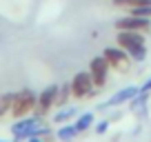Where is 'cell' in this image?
I'll return each instance as SVG.
<instances>
[{
  "label": "cell",
  "mask_w": 151,
  "mask_h": 142,
  "mask_svg": "<svg viewBox=\"0 0 151 142\" xmlns=\"http://www.w3.org/2000/svg\"><path fill=\"white\" fill-rule=\"evenodd\" d=\"M38 104V93L31 89H20V91H14V104H11V118L18 120V118H24L29 115Z\"/></svg>",
  "instance_id": "obj_1"
},
{
  "label": "cell",
  "mask_w": 151,
  "mask_h": 142,
  "mask_svg": "<svg viewBox=\"0 0 151 142\" xmlns=\"http://www.w3.org/2000/svg\"><path fill=\"white\" fill-rule=\"evenodd\" d=\"M100 91L102 89H98V87L93 85L89 71H78V73H73V78H71V93H73L76 100H89V98H93V95H98Z\"/></svg>",
  "instance_id": "obj_2"
},
{
  "label": "cell",
  "mask_w": 151,
  "mask_h": 142,
  "mask_svg": "<svg viewBox=\"0 0 151 142\" xmlns=\"http://www.w3.org/2000/svg\"><path fill=\"white\" fill-rule=\"evenodd\" d=\"M42 124H45L42 118H40V115H36V113H33V118L24 115V118L14 120V124H11V138H14V140H11V142H24L27 138L36 136L38 129L42 127Z\"/></svg>",
  "instance_id": "obj_3"
},
{
  "label": "cell",
  "mask_w": 151,
  "mask_h": 142,
  "mask_svg": "<svg viewBox=\"0 0 151 142\" xmlns=\"http://www.w3.org/2000/svg\"><path fill=\"white\" fill-rule=\"evenodd\" d=\"M102 56L107 58L109 67H111L113 71H118V73H127L129 69H131V56H129L127 51H124L122 47H104L102 49Z\"/></svg>",
  "instance_id": "obj_4"
},
{
  "label": "cell",
  "mask_w": 151,
  "mask_h": 142,
  "mask_svg": "<svg viewBox=\"0 0 151 142\" xmlns=\"http://www.w3.org/2000/svg\"><path fill=\"white\" fill-rule=\"evenodd\" d=\"M113 27H116V31H151V18H140V16H122V18H116V22H113Z\"/></svg>",
  "instance_id": "obj_5"
},
{
  "label": "cell",
  "mask_w": 151,
  "mask_h": 142,
  "mask_svg": "<svg viewBox=\"0 0 151 142\" xmlns=\"http://www.w3.org/2000/svg\"><path fill=\"white\" fill-rule=\"evenodd\" d=\"M138 93H140V87L129 85V87H124V89H118L109 100L100 102V104H98V109H100V111H107V109H113V107H122V104H129V102H131V98H136Z\"/></svg>",
  "instance_id": "obj_6"
},
{
  "label": "cell",
  "mask_w": 151,
  "mask_h": 142,
  "mask_svg": "<svg viewBox=\"0 0 151 142\" xmlns=\"http://www.w3.org/2000/svg\"><path fill=\"white\" fill-rule=\"evenodd\" d=\"M109 71H111V67H109L107 58H104L102 53L91 58L89 73H91V80H93V85L98 87V89H104V85H107V80H109Z\"/></svg>",
  "instance_id": "obj_7"
},
{
  "label": "cell",
  "mask_w": 151,
  "mask_h": 142,
  "mask_svg": "<svg viewBox=\"0 0 151 142\" xmlns=\"http://www.w3.org/2000/svg\"><path fill=\"white\" fill-rule=\"evenodd\" d=\"M56 98H58V85L45 87V89L38 93V104H36V109H33V113L45 118V115L56 107Z\"/></svg>",
  "instance_id": "obj_8"
},
{
  "label": "cell",
  "mask_w": 151,
  "mask_h": 142,
  "mask_svg": "<svg viewBox=\"0 0 151 142\" xmlns=\"http://www.w3.org/2000/svg\"><path fill=\"white\" fill-rule=\"evenodd\" d=\"M116 44L122 47L124 51H129V49H133V47L147 44V40H145V33L142 31H118L116 33Z\"/></svg>",
  "instance_id": "obj_9"
},
{
  "label": "cell",
  "mask_w": 151,
  "mask_h": 142,
  "mask_svg": "<svg viewBox=\"0 0 151 142\" xmlns=\"http://www.w3.org/2000/svg\"><path fill=\"white\" fill-rule=\"evenodd\" d=\"M78 107H71V104H65V107H58V111L51 115L53 124H65V122H73L78 118Z\"/></svg>",
  "instance_id": "obj_10"
},
{
  "label": "cell",
  "mask_w": 151,
  "mask_h": 142,
  "mask_svg": "<svg viewBox=\"0 0 151 142\" xmlns=\"http://www.w3.org/2000/svg\"><path fill=\"white\" fill-rule=\"evenodd\" d=\"M56 136H58V142H76L78 136H80V131H78V127L73 122H65L58 127Z\"/></svg>",
  "instance_id": "obj_11"
},
{
  "label": "cell",
  "mask_w": 151,
  "mask_h": 142,
  "mask_svg": "<svg viewBox=\"0 0 151 142\" xmlns=\"http://www.w3.org/2000/svg\"><path fill=\"white\" fill-rule=\"evenodd\" d=\"M147 102H149V93H147V91H140V93H138L136 98H131V102H129L131 113L145 115V113H147Z\"/></svg>",
  "instance_id": "obj_12"
},
{
  "label": "cell",
  "mask_w": 151,
  "mask_h": 142,
  "mask_svg": "<svg viewBox=\"0 0 151 142\" xmlns=\"http://www.w3.org/2000/svg\"><path fill=\"white\" fill-rule=\"evenodd\" d=\"M73 124L78 127V131H80V133H87L89 129H93V124H96V113H93V111L78 113V118L73 120Z\"/></svg>",
  "instance_id": "obj_13"
},
{
  "label": "cell",
  "mask_w": 151,
  "mask_h": 142,
  "mask_svg": "<svg viewBox=\"0 0 151 142\" xmlns=\"http://www.w3.org/2000/svg\"><path fill=\"white\" fill-rule=\"evenodd\" d=\"M69 98H73V93H71V82L58 85V98H56V107H65V104H69Z\"/></svg>",
  "instance_id": "obj_14"
},
{
  "label": "cell",
  "mask_w": 151,
  "mask_h": 142,
  "mask_svg": "<svg viewBox=\"0 0 151 142\" xmlns=\"http://www.w3.org/2000/svg\"><path fill=\"white\" fill-rule=\"evenodd\" d=\"M11 104H14V93H0V118L11 113Z\"/></svg>",
  "instance_id": "obj_15"
},
{
  "label": "cell",
  "mask_w": 151,
  "mask_h": 142,
  "mask_svg": "<svg viewBox=\"0 0 151 142\" xmlns=\"http://www.w3.org/2000/svg\"><path fill=\"white\" fill-rule=\"evenodd\" d=\"M127 53L131 56V60H133V62H145V60H147V44L133 47V49H129Z\"/></svg>",
  "instance_id": "obj_16"
},
{
  "label": "cell",
  "mask_w": 151,
  "mask_h": 142,
  "mask_svg": "<svg viewBox=\"0 0 151 142\" xmlns=\"http://www.w3.org/2000/svg\"><path fill=\"white\" fill-rule=\"evenodd\" d=\"M36 136H40V138H42L45 142H56V140H58L56 131H53V129L49 127V124H42V127L38 129V133H36Z\"/></svg>",
  "instance_id": "obj_17"
},
{
  "label": "cell",
  "mask_w": 151,
  "mask_h": 142,
  "mask_svg": "<svg viewBox=\"0 0 151 142\" xmlns=\"http://www.w3.org/2000/svg\"><path fill=\"white\" fill-rule=\"evenodd\" d=\"M127 14H131V16H140V18H151V5H145V7H133V9H127Z\"/></svg>",
  "instance_id": "obj_18"
},
{
  "label": "cell",
  "mask_w": 151,
  "mask_h": 142,
  "mask_svg": "<svg viewBox=\"0 0 151 142\" xmlns=\"http://www.w3.org/2000/svg\"><path fill=\"white\" fill-rule=\"evenodd\" d=\"M109 124H111V122H109L107 118H102V120H98V122L93 124V131L98 133V136H104V133L109 131Z\"/></svg>",
  "instance_id": "obj_19"
},
{
  "label": "cell",
  "mask_w": 151,
  "mask_h": 142,
  "mask_svg": "<svg viewBox=\"0 0 151 142\" xmlns=\"http://www.w3.org/2000/svg\"><path fill=\"white\" fill-rule=\"evenodd\" d=\"M24 142H45V140H42L40 136H31V138H27Z\"/></svg>",
  "instance_id": "obj_20"
},
{
  "label": "cell",
  "mask_w": 151,
  "mask_h": 142,
  "mask_svg": "<svg viewBox=\"0 0 151 142\" xmlns=\"http://www.w3.org/2000/svg\"><path fill=\"white\" fill-rule=\"evenodd\" d=\"M0 142H9V140H2V138H0Z\"/></svg>",
  "instance_id": "obj_21"
}]
</instances>
